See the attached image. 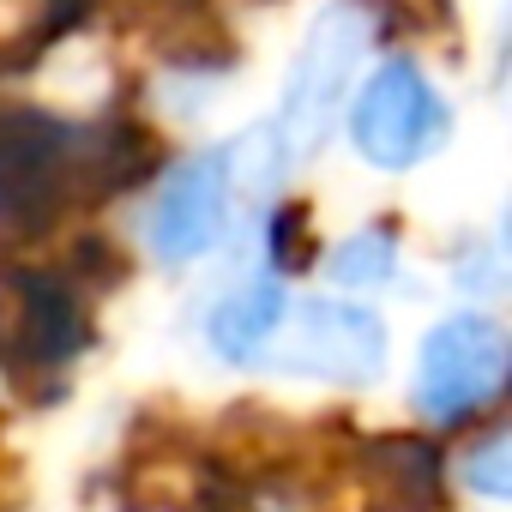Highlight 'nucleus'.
I'll return each mask as SVG.
<instances>
[{
    "instance_id": "1",
    "label": "nucleus",
    "mask_w": 512,
    "mask_h": 512,
    "mask_svg": "<svg viewBox=\"0 0 512 512\" xmlns=\"http://www.w3.org/2000/svg\"><path fill=\"white\" fill-rule=\"evenodd\" d=\"M368 37H374V19H368V7H356V0H326V7L314 13L302 49H296V61H290L278 115H272L260 133H247L253 145L266 151L260 181H266V175L278 181L284 169H296V163L326 139V127L338 121V109H344V97H350V79H356V67H362V55H368Z\"/></svg>"
},
{
    "instance_id": "8",
    "label": "nucleus",
    "mask_w": 512,
    "mask_h": 512,
    "mask_svg": "<svg viewBox=\"0 0 512 512\" xmlns=\"http://www.w3.org/2000/svg\"><path fill=\"white\" fill-rule=\"evenodd\" d=\"M464 488H476L482 500H506L512 494V440L506 434H488L482 446L464 452Z\"/></svg>"
},
{
    "instance_id": "6",
    "label": "nucleus",
    "mask_w": 512,
    "mask_h": 512,
    "mask_svg": "<svg viewBox=\"0 0 512 512\" xmlns=\"http://www.w3.org/2000/svg\"><path fill=\"white\" fill-rule=\"evenodd\" d=\"M284 308H290V290H284V278H247V284H235V290H223L217 296V308H211V320H205V338H211V350L223 356V362H241V368H253V356L266 350V338H272V326L284 320Z\"/></svg>"
},
{
    "instance_id": "4",
    "label": "nucleus",
    "mask_w": 512,
    "mask_h": 512,
    "mask_svg": "<svg viewBox=\"0 0 512 512\" xmlns=\"http://www.w3.org/2000/svg\"><path fill=\"white\" fill-rule=\"evenodd\" d=\"M506 386V332L488 314H452L422 338L416 410L428 422H464Z\"/></svg>"
},
{
    "instance_id": "3",
    "label": "nucleus",
    "mask_w": 512,
    "mask_h": 512,
    "mask_svg": "<svg viewBox=\"0 0 512 512\" xmlns=\"http://www.w3.org/2000/svg\"><path fill=\"white\" fill-rule=\"evenodd\" d=\"M350 145L368 169L404 175L416 163H428L446 133H452V109L440 97V85L416 67V61H386L374 67L356 97H350Z\"/></svg>"
},
{
    "instance_id": "5",
    "label": "nucleus",
    "mask_w": 512,
    "mask_h": 512,
    "mask_svg": "<svg viewBox=\"0 0 512 512\" xmlns=\"http://www.w3.org/2000/svg\"><path fill=\"white\" fill-rule=\"evenodd\" d=\"M229 205H235V163L229 151H199L187 163H175L151 199L145 217V241L163 266H193L223 241L229 229Z\"/></svg>"
},
{
    "instance_id": "7",
    "label": "nucleus",
    "mask_w": 512,
    "mask_h": 512,
    "mask_svg": "<svg viewBox=\"0 0 512 512\" xmlns=\"http://www.w3.org/2000/svg\"><path fill=\"white\" fill-rule=\"evenodd\" d=\"M392 272H398V241L386 229H356L326 260V278L344 290H380V284H392Z\"/></svg>"
},
{
    "instance_id": "2",
    "label": "nucleus",
    "mask_w": 512,
    "mask_h": 512,
    "mask_svg": "<svg viewBox=\"0 0 512 512\" xmlns=\"http://www.w3.org/2000/svg\"><path fill=\"white\" fill-rule=\"evenodd\" d=\"M253 368L320 380V386H368L386 368V326L374 308H356V302H332V296L290 302L266 350L253 356Z\"/></svg>"
}]
</instances>
